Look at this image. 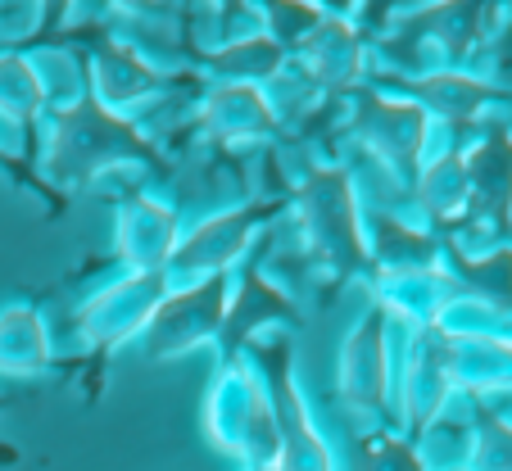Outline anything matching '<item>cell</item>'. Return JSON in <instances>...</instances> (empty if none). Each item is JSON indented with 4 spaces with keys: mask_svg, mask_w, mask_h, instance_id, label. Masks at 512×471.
<instances>
[{
    "mask_svg": "<svg viewBox=\"0 0 512 471\" xmlns=\"http://www.w3.org/2000/svg\"><path fill=\"white\" fill-rule=\"evenodd\" d=\"M0 358H10V367H37V358H46V340L32 313L0 318Z\"/></svg>",
    "mask_w": 512,
    "mask_h": 471,
    "instance_id": "obj_1",
    "label": "cell"
}]
</instances>
